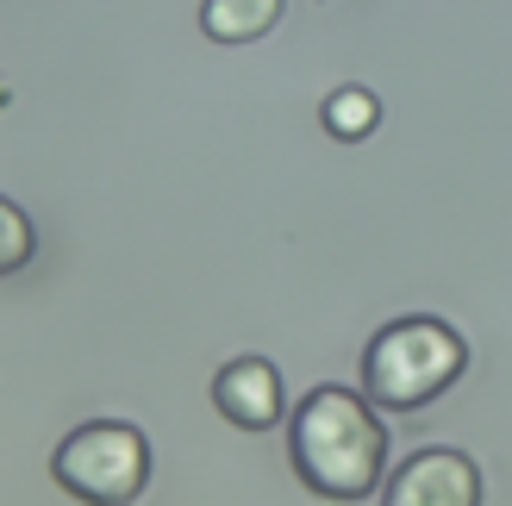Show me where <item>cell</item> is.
<instances>
[{
  "instance_id": "cell-4",
  "label": "cell",
  "mask_w": 512,
  "mask_h": 506,
  "mask_svg": "<svg viewBox=\"0 0 512 506\" xmlns=\"http://www.w3.org/2000/svg\"><path fill=\"white\" fill-rule=\"evenodd\" d=\"M381 506H481V469L463 450H419L388 482Z\"/></svg>"
},
{
  "instance_id": "cell-7",
  "label": "cell",
  "mask_w": 512,
  "mask_h": 506,
  "mask_svg": "<svg viewBox=\"0 0 512 506\" xmlns=\"http://www.w3.org/2000/svg\"><path fill=\"white\" fill-rule=\"evenodd\" d=\"M319 119H325V132L331 138H369L375 132V119H381V107H375V94L369 88H338V94H331L325 100V107H319Z\"/></svg>"
},
{
  "instance_id": "cell-2",
  "label": "cell",
  "mask_w": 512,
  "mask_h": 506,
  "mask_svg": "<svg viewBox=\"0 0 512 506\" xmlns=\"http://www.w3.org/2000/svg\"><path fill=\"white\" fill-rule=\"evenodd\" d=\"M463 363H469V350L444 319H400L369 344L363 382H369V394L381 407L413 413L425 400H438L456 375H463Z\"/></svg>"
},
{
  "instance_id": "cell-1",
  "label": "cell",
  "mask_w": 512,
  "mask_h": 506,
  "mask_svg": "<svg viewBox=\"0 0 512 506\" xmlns=\"http://www.w3.org/2000/svg\"><path fill=\"white\" fill-rule=\"evenodd\" d=\"M294 469L300 482L325 494V500H363L381 482V463H388V432L369 413V400H356L350 388H319L306 394V407L294 413Z\"/></svg>"
},
{
  "instance_id": "cell-3",
  "label": "cell",
  "mask_w": 512,
  "mask_h": 506,
  "mask_svg": "<svg viewBox=\"0 0 512 506\" xmlns=\"http://www.w3.org/2000/svg\"><path fill=\"white\" fill-rule=\"evenodd\" d=\"M57 482L88 506H132L150 482V444L132 425H82L57 444Z\"/></svg>"
},
{
  "instance_id": "cell-5",
  "label": "cell",
  "mask_w": 512,
  "mask_h": 506,
  "mask_svg": "<svg viewBox=\"0 0 512 506\" xmlns=\"http://www.w3.org/2000/svg\"><path fill=\"white\" fill-rule=\"evenodd\" d=\"M213 400H219V413L232 425H244V432H269L281 419V375L263 357H238V363L219 369Z\"/></svg>"
},
{
  "instance_id": "cell-6",
  "label": "cell",
  "mask_w": 512,
  "mask_h": 506,
  "mask_svg": "<svg viewBox=\"0 0 512 506\" xmlns=\"http://www.w3.org/2000/svg\"><path fill=\"white\" fill-rule=\"evenodd\" d=\"M275 19H281V0H207L200 7V25L219 44H250V38L275 32Z\"/></svg>"
},
{
  "instance_id": "cell-8",
  "label": "cell",
  "mask_w": 512,
  "mask_h": 506,
  "mask_svg": "<svg viewBox=\"0 0 512 506\" xmlns=\"http://www.w3.org/2000/svg\"><path fill=\"white\" fill-rule=\"evenodd\" d=\"M32 250H38V232H32V219H25L7 194H0V275H13L32 263Z\"/></svg>"
}]
</instances>
